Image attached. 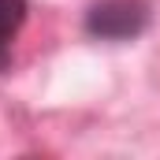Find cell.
<instances>
[{"instance_id": "1", "label": "cell", "mask_w": 160, "mask_h": 160, "mask_svg": "<svg viewBox=\"0 0 160 160\" xmlns=\"http://www.w3.org/2000/svg\"><path fill=\"white\" fill-rule=\"evenodd\" d=\"M149 4L145 0H93L86 8L82 30L93 41H108V45H123L134 41L149 30Z\"/></svg>"}, {"instance_id": "2", "label": "cell", "mask_w": 160, "mask_h": 160, "mask_svg": "<svg viewBox=\"0 0 160 160\" xmlns=\"http://www.w3.org/2000/svg\"><path fill=\"white\" fill-rule=\"evenodd\" d=\"M26 0H0V75H8L11 67V48L26 22Z\"/></svg>"}]
</instances>
